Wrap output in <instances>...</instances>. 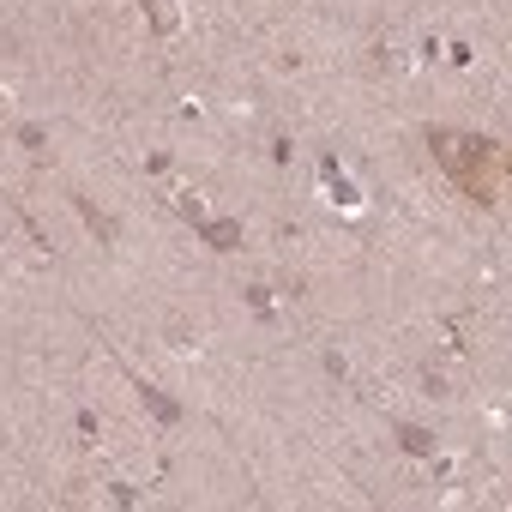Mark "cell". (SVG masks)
<instances>
[{"instance_id": "3", "label": "cell", "mask_w": 512, "mask_h": 512, "mask_svg": "<svg viewBox=\"0 0 512 512\" xmlns=\"http://www.w3.org/2000/svg\"><path fill=\"white\" fill-rule=\"evenodd\" d=\"M205 235H211L217 247H235V241H241V235H235V223H205Z\"/></svg>"}, {"instance_id": "2", "label": "cell", "mask_w": 512, "mask_h": 512, "mask_svg": "<svg viewBox=\"0 0 512 512\" xmlns=\"http://www.w3.org/2000/svg\"><path fill=\"white\" fill-rule=\"evenodd\" d=\"M398 440H404V452H416V458H422V452H434V440H428L422 428H398Z\"/></svg>"}, {"instance_id": "1", "label": "cell", "mask_w": 512, "mask_h": 512, "mask_svg": "<svg viewBox=\"0 0 512 512\" xmlns=\"http://www.w3.org/2000/svg\"><path fill=\"white\" fill-rule=\"evenodd\" d=\"M434 157L476 205L500 199V145H488L476 133H434Z\"/></svg>"}]
</instances>
